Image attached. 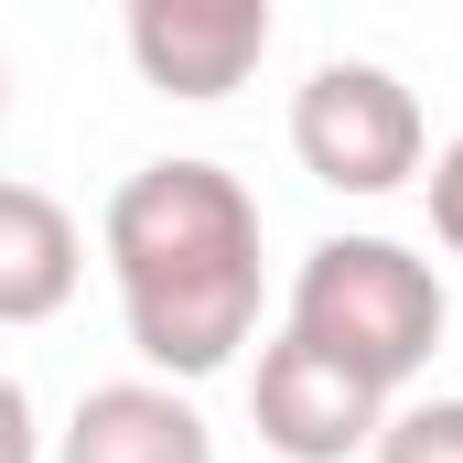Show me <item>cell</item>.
I'll use <instances>...</instances> for the list:
<instances>
[{"label":"cell","instance_id":"6da1fadb","mask_svg":"<svg viewBox=\"0 0 463 463\" xmlns=\"http://www.w3.org/2000/svg\"><path fill=\"white\" fill-rule=\"evenodd\" d=\"M98 248H109V280H118V324H129V345L162 388L216 377L259 335V291H269L259 194L227 162H205V151L140 162L109 194Z\"/></svg>","mask_w":463,"mask_h":463},{"label":"cell","instance_id":"7a4b0ae2","mask_svg":"<svg viewBox=\"0 0 463 463\" xmlns=\"http://www.w3.org/2000/svg\"><path fill=\"white\" fill-rule=\"evenodd\" d=\"M442 269L399 237H313L302 269H291V324L313 355H335L345 377H366L377 399H399L431 355H442Z\"/></svg>","mask_w":463,"mask_h":463},{"label":"cell","instance_id":"3957f363","mask_svg":"<svg viewBox=\"0 0 463 463\" xmlns=\"http://www.w3.org/2000/svg\"><path fill=\"white\" fill-rule=\"evenodd\" d=\"M291 162L324 184V194H399L420 162H431V118L410 98L399 65H366V54H335L291 87Z\"/></svg>","mask_w":463,"mask_h":463},{"label":"cell","instance_id":"277c9868","mask_svg":"<svg viewBox=\"0 0 463 463\" xmlns=\"http://www.w3.org/2000/svg\"><path fill=\"white\" fill-rule=\"evenodd\" d=\"M399 399H377L366 377H345L335 355H313L302 335H269L259 366H248V420L280 463H345V453H377Z\"/></svg>","mask_w":463,"mask_h":463},{"label":"cell","instance_id":"5b68a950","mask_svg":"<svg viewBox=\"0 0 463 463\" xmlns=\"http://www.w3.org/2000/svg\"><path fill=\"white\" fill-rule=\"evenodd\" d=\"M269 33H280L269 0H129V22H118L140 87H162V98H184V109L237 98V87L259 76Z\"/></svg>","mask_w":463,"mask_h":463},{"label":"cell","instance_id":"8992f818","mask_svg":"<svg viewBox=\"0 0 463 463\" xmlns=\"http://www.w3.org/2000/svg\"><path fill=\"white\" fill-rule=\"evenodd\" d=\"M54 463H216V431H205V410H194L184 388H162V377H109V388L76 399Z\"/></svg>","mask_w":463,"mask_h":463},{"label":"cell","instance_id":"52a82bcc","mask_svg":"<svg viewBox=\"0 0 463 463\" xmlns=\"http://www.w3.org/2000/svg\"><path fill=\"white\" fill-rule=\"evenodd\" d=\"M76 280H87V227L65 216V194L0 173V324H54Z\"/></svg>","mask_w":463,"mask_h":463},{"label":"cell","instance_id":"ba28073f","mask_svg":"<svg viewBox=\"0 0 463 463\" xmlns=\"http://www.w3.org/2000/svg\"><path fill=\"white\" fill-rule=\"evenodd\" d=\"M366 463H463V399H410V410H388V431H377Z\"/></svg>","mask_w":463,"mask_h":463},{"label":"cell","instance_id":"9c48e42d","mask_svg":"<svg viewBox=\"0 0 463 463\" xmlns=\"http://www.w3.org/2000/svg\"><path fill=\"white\" fill-rule=\"evenodd\" d=\"M431 237H442V248L463 259V140L442 151V162H431Z\"/></svg>","mask_w":463,"mask_h":463},{"label":"cell","instance_id":"30bf717a","mask_svg":"<svg viewBox=\"0 0 463 463\" xmlns=\"http://www.w3.org/2000/svg\"><path fill=\"white\" fill-rule=\"evenodd\" d=\"M0 463H43V431H33V399H22V377H0Z\"/></svg>","mask_w":463,"mask_h":463},{"label":"cell","instance_id":"8fae6325","mask_svg":"<svg viewBox=\"0 0 463 463\" xmlns=\"http://www.w3.org/2000/svg\"><path fill=\"white\" fill-rule=\"evenodd\" d=\"M0 118H11V54H0Z\"/></svg>","mask_w":463,"mask_h":463}]
</instances>
